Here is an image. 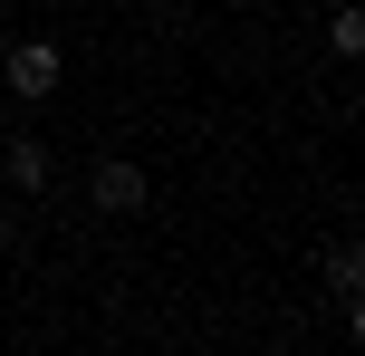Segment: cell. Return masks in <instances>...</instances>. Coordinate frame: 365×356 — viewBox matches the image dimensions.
I'll list each match as a JSON object with an SVG mask.
<instances>
[{"label":"cell","instance_id":"7a4b0ae2","mask_svg":"<svg viewBox=\"0 0 365 356\" xmlns=\"http://www.w3.org/2000/svg\"><path fill=\"white\" fill-rule=\"evenodd\" d=\"M0 87H10V96H48L58 87V49H48V39H19V49L0 58Z\"/></svg>","mask_w":365,"mask_h":356},{"label":"cell","instance_id":"277c9868","mask_svg":"<svg viewBox=\"0 0 365 356\" xmlns=\"http://www.w3.org/2000/svg\"><path fill=\"white\" fill-rule=\"evenodd\" d=\"M327 289H336V308L356 318V289H365V260H356V241H336V250H327Z\"/></svg>","mask_w":365,"mask_h":356},{"label":"cell","instance_id":"6da1fadb","mask_svg":"<svg viewBox=\"0 0 365 356\" xmlns=\"http://www.w3.org/2000/svg\"><path fill=\"white\" fill-rule=\"evenodd\" d=\"M87 193H96V212H145V164H135V154H106V164L87 173Z\"/></svg>","mask_w":365,"mask_h":356},{"label":"cell","instance_id":"3957f363","mask_svg":"<svg viewBox=\"0 0 365 356\" xmlns=\"http://www.w3.org/2000/svg\"><path fill=\"white\" fill-rule=\"evenodd\" d=\"M0 164H10V183H19V193L48 183V145H38V135H10V145H0Z\"/></svg>","mask_w":365,"mask_h":356},{"label":"cell","instance_id":"5b68a950","mask_svg":"<svg viewBox=\"0 0 365 356\" xmlns=\"http://www.w3.org/2000/svg\"><path fill=\"white\" fill-rule=\"evenodd\" d=\"M327 49H336V58L365 49V10H336V19H327Z\"/></svg>","mask_w":365,"mask_h":356},{"label":"cell","instance_id":"8992f818","mask_svg":"<svg viewBox=\"0 0 365 356\" xmlns=\"http://www.w3.org/2000/svg\"><path fill=\"white\" fill-rule=\"evenodd\" d=\"M0 250H10V222H0Z\"/></svg>","mask_w":365,"mask_h":356}]
</instances>
